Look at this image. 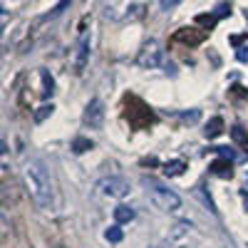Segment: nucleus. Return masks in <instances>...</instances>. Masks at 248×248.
I'll list each match as a JSON object with an SVG mask.
<instances>
[{
    "label": "nucleus",
    "instance_id": "obj_23",
    "mask_svg": "<svg viewBox=\"0 0 248 248\" xmlns=\"http://www.w3.org/2000/svg\"><path fill=\"white\" fill-rule=\"evenodd\" d=\"M229 13H231V5H229V3H218V5H216V15H218V17L229 15Z\"/></svg>",
    "mask_w": 248,
    "mask_h": 248
},
{
    "label": "nucleus",
    "instance_id": "obj_12",
    "mask_svg": "<svg viewBox=\"0 0 248 248\" xmlns=\"http://www.w3.org/2000/svg\"><path fill=\"white\" fill-rule=\"evenodd\" d=\"M221 132H223V119H221V117H214V119H209V124H206L203 137H206V139H216Z\"/></svg>",
    "mask_w": 248,
    "mask_h": 248
},
{
    "label": "nucleus",
    "instance_id": "obj_14",
    "mask_svg": "<svg viewBox=\"0 0 248 248\" xmlns=\"http://www.w3.org/2000/svg\"><path fill=\"white\" fill-rule=\"evenodd\" d=\"M132 218H134V209H132V206L119 203L117 209H114V221H117V223H129Z\"/></svg>",
    "mask_w": 248,
    "mask_h": 248
},
{
    "label": "nucleus",
    "instance_id": "obj_9",
    "mask_svg": "<svg viewBox=\"0 0 248 248\" xmlns=\"http://www.w3.org/2000/svg\"><path fill=\"white\" fill-rule=\"evenodd\" d=\"M206 30H199V28H181V30H176L174 32V43H184V45H189V47H194V45H201L203 40H206Z\"/></svg>",
    "mask_w": 248,
    "mask_h": 248
},
{
    "label": "nucleus",
    "instance_id": "obj_26",
    "mask_svg": "<svg viewBox=\"0 0 248 248\" xmlns=\"http://www.w3.org/2000/svg\"><path fill=\"white\" fill-rule=\"evenodd\" d=\"M181 3V0H159V5L164 8V10H171V8H176Z\"/></svg>",
    "mask_w": 248,
    "mask_h": 248
},
{
    "label": "nucleus",
    "instance_id": "obj_18",
    "mask_svg": "<svg viewBox=\"0 0 248 248\" xmlns=\"http://www.w3.org/2000/svg\"><path fill=\"white\" fill-rule=\"evenodd\" d=\"M94 147V144L90 141V139H85V137H77L75 141H72V152L75 154H85V152H90Z\"/></svg>",
    "mask_w": 248,
    "mask_h": 248
},
{
    "label": "nucleus",
    "instance_id": "obj_5",
    "mask_svg": "<svg viewBox=\"0 0 248 248\" xmlns=\"http://www.w3.org/2000/svg\"><path fill=\"white\" fill-rule=\"evenodd\" d=\"M137 65H139L141 70H152V67L161 65V45L156 43V40H149V43L139 50Z\"/></svg>",
    "mask_w": 248,
    "mask_h": 248
},
{
    "label": "nucleus",
    "instance_id": "obj_22",
    "mask_svg": "<svg viewBox=\"0 0 248 248\" xmlns=\"http://www.w3.org/2000/svg\"><path fill=\"white\" fill-rule=\"evenodd\" d=\"M214 152H216L221 159H229V161H233V159H236V152H233V149H229V147H216Z\"/></svg>",
    "mask_w": 248,
    "mask_h": 248
},
{
    "label": "nucleus",
    "instance_id": "obj_4",
    "mask_svg": "<svg viewBox=\"0 0 248 248\" xmlns=\"http://www.w3.org/2000/svg\"><path fill=\"white\" fill-rule=\"evenodd\" d=\"M147 186H149V189H147V191H149V199H152V203L156 206L159 211L171 214V211L181 209V199H179L176 191L167 189V186H161V184H156V181H147Z\"/></svg>",
    "mask_w": 248,
    "mask_h": 248
},
{
    "label": "nucleus",
    "instance_id": "obj_25",
    "mask_svg": "<svg viewBox=\"0 0 248 248\" xmlns=\"http://www.w3.org/2000/svg\"><path fill=\"white\" fill-rule=\"evenodd\" d=\"M181 119H184V122H196V119H199V109H191V112H184V114H181Z\"/></svg>",
    "mask_w": 248,
    "mask_h": 248
},
{
    "label": "nucleus",
    "instance_id": "obj_29",
    "mask_svg": "<svg viewBox=\"0 0 248 248\" xmlns=\"http://www.w3.org/2000/svg\"><path fill=\"white\" fill-rule=\"evenodd\" d=\"M152 248H161V246H152Z\"/></svg>",
    "mask_w": 248,
    "mask_h": 248
},
{
    "label": "nucleus",
    "instance_id": "obj_28",
    "mask_svg": "<svg viewBox=\"0 0 248 248\" xmlns=\"http://www.w3.org/2000/svg\"><path fill=\"white\" fill-rule=\"evenodd\" d=\"M241 199H243V206L248 209V194H246V191H241Z\"/></svg>",
    "mask_w": 248,
    "mask_h": 248
},
{
    "label": "nucleus",
    "instance_id": "obj_21",
    "mask_svg": "<svg viewBox=\"0 0 248 248\" xmlns=\"http://www.w3.org/2000/svg\"><path fill=\"white\" fill-rule=\"evenodd\" d=\"M52 109H55L52 105H43V107H40V109L35 112V122H45V119L52 114Z\"/></svg>",
    "mask_w": 248,
    "mask_h": 248
},
{
    "label": "nucleus",
    "instance_id": "obj_13",
    "mask_svg": "<svg viewBox=\"0 0 248 248\" xmlns=\"http://www.w3.org/2000/svg\"><path fill=\"white\" fill-rule=\"evenodd\" d=\"M231 139L238 144L243 152H248V132L241 127V124H233V127H231Z\"/></svg>",
    "mask_w": 248,
    "mask_h": 248
},
{
    "label": "nucleus",
    "instance_id": "obj_17",
    "mask_svg": "<svg viewBox=\"0 0 248 248\" xmlns=\"http://www.w3.org/2000/svg\"><path fill=\"white\" fill-rule=\"evenodd\" d=\"M216 23H218V15L216 13H201V15H196V25H203L206 30H211Z\"/></svg>",
    "mask_w": 248,
    "mask_h": 248
},
{
    "label": "nucleus",
    "instance_id": "obj_24",
    "mask_svg": "<svg viewBox=\"0 0 248 248\" xmlns=\"http://www.w3.org/2000/svg\"><path fill=\"white\" fill-rule=\"evenodd\" d=\"M236 57H238V62H248V43L236 50Z\"/></svg>",
    "mask_w": 248,
    "mask_h": 248
},
{
    "label": "nucleus",
    "instance_id": "obj_15",
    "mask_svg": "<svg viewBox=\"0 0 248 248\" xmlns=\"http://www.w3.org/2000/svg\"><path fill=\"white\" fill-rule=\"evenodd\" d=\"M40 79H43V90H40V97H52V92H55V79L50 77V72L47 70H40Z\"/></svg>",
    "mask_w": 248,
    "mask_h": 248
},
{
    "label": "nucleus",
    "instance_id": "obj_2",
    "mask_svg": "<svg viewBox=\"0 0 248 248\" xmlns=\"http://www.w3.org/2000/svg\"><path fill=\"white\" fill-rule=\"evenodd\" d=\"M102 17L114 20V23H127V20L141 17V5H134V0H102L99 3Z\"/></svg>",
    "mask_w": 248,
    "mask_h": 248
},
{
    "label": "nucleus",
    "instance_id": "obj_10",
    "mask_svg": "<svg viewBox=\"0 0 248 248\" xmlns=\"http://www.w3.org/2000/svg\"><path fill=\"white\" fill-rule=\"evenodd\" d=\"M87 60H90V35H82L77 47H75V55H72V70L79 75L82 70H85Z\"/></svg>",
    "mask_w": 248,
    "mask_h": 248
},
{
    "label": "nucleus",
    "instance_id": "obj_6",
    "mask_svg": "<svg viewBox=\"0 0 248 248\" xmlns=\"http://www.w3.org/2000/svg\"><path fill=\"white\" fill-rule=\"evenodd\" d=\"M129 181L122 179V176H109V179H102L99 181V191L105 196H112V199H124L129 194Z\"/></svg>",
    "mask_w": 248,
    "mask_h": 248
},
{
    "label": "nucleus",
    "instance_id": "obj_20",
    "mask_svg": "<svg viewBox=\"0 0 248 248\" xmlns=\"http://www.w3.org/2000/svg\"><path fill=\"white\" fill-rule=\"evenodd\" d=\"M105 238H107L109 243H119V241L124 238V233H122V229H119V223H117V226H112V229H107V231H105Z\"/></svg>",
    "mask_w": 248,
    "mask_h": 248
},
{
    "label": "nucleus",
    "instance_id": "obj_7",
    "mask_svg": "<svg viewBox=\"0 0 248 248\" xmlns=\"http://www.w3.org/2000/svg\"><path fill=\"white\" fill-rule=\"evenodd\" d=\"M82 122L90 129L102 127V122H105V105H102V99H90V105L85 107V114H82Z\"/></svg>",
    "mask_w": 248,
    "mask_h": 248
},
{
    "label": "nucleus",
    "instance_id": "obj_19",
    "mask_svg": "<svg viewBox=\"0 0 248 248\" xmlns=\"http://www.w3.org/2000/svg\"><path fill=\"white\" fill-rule=\"evenodd\" d=\"M70 3H72V0H60V3H57V5H55V8L47 13V15H43V20H52V17L62 15V13H65V8H67Z\"/></svg>",
    "mask_w": 248,
    "mask_h": 248
},
{
    "label": "nucleus",
    "instance_id": "obj_11",
    "mask_svg": "<svg viewBox=\"0 0 248 248\" xmlns=\"http://www.w3.org/2000/svg\"><path fill=\"white\" fill-rule=\"evenodd\" d=\"M209 171L214 176H221V179H231L233 176V169H231V161L229 159H216L211 167H209Z\"/></svg>",
    "mask_w": 248,
    "mask_h": 248
},
{
    "label": "nucleus",
    "instance_id": "obj_3",
    "mask_svg": "<svg viewBox=\"0 0 248 248\" xmlns=\"http://www.w3.org/2000/svg\"><path fill=\"white\" fill-rule=\"evenodd\" d=\"M124 117H127L129 127H134V129H144L154 122V112L149 109V105L134 94L124 97Z\"/></svg>",
    "mask_w": 248,
    "mask_h": 248
},
{
    "label": "nucleus",
    "instance_id": "obj_8",
    "mask_svg": "<svg viewBox=\"0 0 248 248\" xmlns=\"http://www.w3.org/2000/svg\"><path fill=\"white\" fill-rule=\"evenodd\" d=\"M191 233H194V226H191L189 221H179V223H174L171 229H169L167 238H169V243H171V246L181 248V246L189 243V236H191Z\"/></svg>",
    "mask_w": 248,
    "mask_h": 248
},
{
    "label": "nucleus",
    "instance_id": "obj_16",
    "mask_svg": "<svg viewBox=\"0 0 248 248\" xmlns=\"http://www.w3.org/2000/svg\"><path fill=\"white\" fill-rule=\"evenodd\" d=\"M184 169H186V161H181V159H174V161L164 164V174L167 176H181Z\"/></svg>",
    "mask_w": 248,
    "mask_h": 248
},
{
    "label": "nucleus",
    "instance_id": "obj_27",
    "mask_svg": "<svg viewBox=\"0 0 248 248\" xmlns=\"http://www.w3.org/2000/svg\"><path fill=\"white\" fill-rule=\"evenodd\" d=\"M231 94H233V97H248V92H246L243 87H238V85H236V87H231Z\"/></svg>",
    "mask_w": 248,
    "mask_h": 248
},
{
    "label": "nucleus",
    "instance_id": "obj_1",
    "mask_svg": "<svg viewBox=\"0 0 248 248\" xmlns=\"http://www.w3.org/2000/svg\"><path fill=\"white\" fill-rule=\"evenodd\" d=\"M23 181L25 189L30 194V199L40 206V209H50L52 206V181H50V171L40 159H30L23 167Z\"/></svg>",
    "mask_w": 248,
    "mask_h": 248
}]
</instances>
